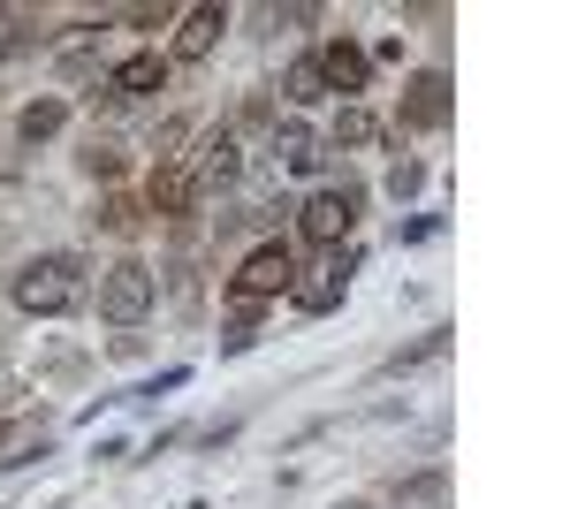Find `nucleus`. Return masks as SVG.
<instances>
[{"label": "nucleus", "mask_w": 570, "mask_h": 509, "mask_svg": "<svg viewBox=\"0 0 570 509\" xmlns=\"http://www.w3.org/2000/svg\"><path fill=\"white\" fill-rule=\"evenodd\" d=\"M16 304H23V312H39V320H53V312H77V304H85V266H77L69 252L31 258V266L16 274Z\"/></svg>", "instance_id": "obj_1"}, {"label": "nucleus", "mask_w": 570, "mask_h": 509, "mask_svg": "<svg viewBox=\"0 0 570 509\" xmlns=\"http://www.w3.org/2000/svg\"><path fill=\"white\" fill-rule=\"evenodd\" d=\"M153 297H160V274H153L145 258H115V266L99 274V312H107L115 327H137V320L153 312Z\"/></svg>", "instance_id": "obj_2"}, {"label": "nucleus", "mask_w": 570, "mask_h": 509, "mask_svg": "<svg viewBox=\"0 0 570 509\" xmlns=\"http://www.w3.org/2000/svg\"><path fill=\"white\" fill-rule=\"evenodd\" d=\"M289 282H297V258H289V244H259V252H244V266L228 274V290H236L244 304L289 297Z\"/></svg>", "instance_id": "obj_3"}, {"label": "nucleus", "mask_w": 570, "mask_h": 509, "mask_svg": "<svg viewBox=\"0 0 570 509\" xmlns=\"http://www.w3.org/2000/svg\"><path fill=\"white\" fill-rule=\"evenodd\" d=\"M351 274H357L351 252L320 258V266H305V274L289 282V304H297V312H335V304H343V290H351Z\"/></svg>", "instance_id": "obj_4"}, {"label": "nucleus", "mask_w": 570, "mask_h": 509, "mask_svg": "<svg viewBox=\"0 0 570 509\" xmlns=\"http://www.w3.org/2000/svg\"><path fill=\"white\" fill-rule=\"evenodd\" d=\"M351 228H357V190H335V183H327V190L305 198V236L312 244H343Z\"/></svg>", "instance_id": "obj_5"}, {"label": "nucleus", "mask_w": 570, "mask_h": 509, "mask_svg": "<svg viewBox=\"0 0 570 509\" xmlns=\"http://www.w3.org/2000/svg\"><path fill=\"white\" fill-rule=\"evenodd\" d=\"M449 123V77L441 69H419L403 85V129H441Z\"/></svg>", "instance_id": "obj_6"}, {"label": "nucleus", "mask_w": 570, "mask_h": 509, "mask_svg": "<svg viewBox=\"0 0 570 509\" xmlns=\"http://www.w3.org/2000/svg\"><path fill=\"white\" fill-rule=\"evenodd\" d=\"M312 61H320V85H335V91H365V77H373V53L351 39H327Z\"/></svg>", "instance_id": "obj_7"}, {"label": "nucleus", "mask_w": 570, "mask_h": 509, "mask_svg": "<svg viewBox=\"0 0 570 509\" xmlns=\"http://www.w3.org/2000/svg\"><path fill=\"white\" fill-rule=\"evenodd\" d=\"M168 85V53H130V61H115V77H107V99H145V91Z\"/></svg>", "instance_id": "obj_8"}, {"label": "nucleus", "mask_w": 570, "mask_h": 509, "mask_svg": "<svg viewBox=\"0 0 570 509\" xmlns=\"http://www.w3.org/2000/svg\"><path fill=\"white\" fill-rule=\"evenodd\" d=\"M220 31H228V8H190L183 31H176V61H206Z\"/></svg>", "instance_id": "obj_9"}, {"label": "nucleus", "mask_w": 570, "mask_h": 509, "mask_svg": "<svg viewBox=\"0 0 570 509\" xmlns=\"http://www.w3.org/2000/svg\"><path fill=\"white\" fill-rule=\"evenodd\" d=\"M274 160H282L289 175H312V168H320V137H312L305 123H282V129H274Z\"/></svg>", "instance_id": "obj_10"}, {"label": "nucleus", "mask_w": 570, "mask_h": 509, "mask_svg": "<svg viewBox=\"0 0 570 509\" xmlns=\"http://www.w3.org/2000/svg\"><path fill=\"white\" fill-rule=\"evenodd\" d=\"M244 175V153H236V137L228 129H214L206 137V153H198V183H236Z\"/></svg>", "instance_id": "obj_11"}, {"label": "nucleus", "mask_w": 570, "mask_h": 509, "mask_svg": "<svg viewBox=\"0 0 570 509\" xmlns=\"http://www.w3.org/2000/svg\"><path fill=\"white\" fill-rule=\"evenodd\" d=\"M61 123H69V107H61V99H31V107L16 115V137H23V145H46Z\"/></svg>", "instance_id": "obj_12"}, {"label": "nucleus", "mask_w": 570, "mask_h": 509, "mask_svg": "<svg viewBox=\"0 0 570 509\" xmlns=\"http://www.w3.org/2000/svg\"><path fill=\"white\" fill-rule=\"evenodd\" d=\"M190 190H198V183H190L183 168H160V175H153V213H183V206H190Z\"/></svg>", "instance_id": "obj_13"}, {"label": "nucleus", "mask_w": 570, "mask_h": 509, "mask_svg": "<svg viewBox=\"0 0 570 509\" xmlns=\"http://www.w3.org/2000/svg\"><path fill=\"white\" fill-rule=\"evenodd\" d=\"M335 145H381V123H373L365 107H343V123H335Z\"/></svg>", "instance_id": "obj_14"}, {"label": "nucleus", "mask_w": 570, "mask_h": 509, "mask_svg": "<svg viewBox=\"0 0 570 509\" xmlns=\"http://www.w3.org/2000/svg\"><path fill=\"white\" fill-rule=\"evenodd\" d=\"M441 350H449V327H434V335H426V342H411V350H395V358H389V373H411V365H426V358H441Z\"/></svg>", "instance_id": "obj_15"}, {"label": "nucleus", "mask_w": 570, "mask_h": 509, "mask_svg": "<svg viewBox=\"0 0 570 509\" xmlns=\"http://www.w3.org/2000/svg\"><path fill=\"white\" fill-rule=\"evenodd\" d=\"M320 91H327V85H320V61H312V53H305V61H289V99L305 107V99H320Z\"/></svg>", "instance_id": "obj_16"}, {"label": "nucleus", "mask_w": 570, "mask_h": 509, "mask_svg": "<svg viewBox=\"0 0 570 509\" xmlns=\"http://www.w3.org/2000/svg\"><path fill=\"white\" fill-rule=\"evenodd\" d=\"M23 46H39L31 16H0V61H8V53H23Z\"/></svg>", "instance_id": "obj_17"}, {"label": "nucleus", "mask_w": 570, "mask_h": 509, "mask_svg": "<svg viewBox=\"0 0 570 509\" xmlns=\"http://www.w3.org/2000/svg\"><path fill=\"white\" fill-rule=\"evenodd\" d=\"M419 183H426V168H419V160H395V175H389V190H395V198H411Z\"/></svg>", "instance_id": "obj_18"}, {"label": "nucleus", "mask_w": 570, "mask_h": 509, "mask_svg": "<svg viewBox=\"0 0 570 509\" xmlns=\"http://www.w3.org/2000/svg\"><path fill=\"white\" fill-rule=\"evenodd\" d=\"M85 168H91V175H122V153H115V145H91Z\"/></svg>", "instance_id": "obj_19"}, {"label": "nucleus", "mask_w": 570, "mask_h": 509, "mask_svg": "<svg viewBox=\"0 0 570 509\" xmlns=\"http://www.w3.org/2000/svg\"><path fill=\"white\" fill-rule=\"evenodd\" d=\"M0 449H8V433H0ZM31 457H46V433H23V441H16V457H8V464H31Z\"/></svg>", "instance_id": "obj_20"}, {"label": "nucleus", "mask_w": 570, "mask_h": 509, "mask_svg": "<svg viewBox=\"0 0 570 509\" xmlns=\"http://www.w3.org/2000/svg\"><path fill=\"white\" fill-rule=\"evenodd\" d=\"M16 403H23V381H16V373H0V419H8Z\"/></svg>", "instance_id": "obj_21"}, {"label": "nucleus", "mask_w": 570, "mask_h": 509, "mask_svg": "<svg viewBox=\"0 0 570 509\" xmlns=\"http://www.w3.org/2000/svg\"><path fill=\"white\" fill-rule=\"evenodd\" d=\"M335 509H373V502H335Z\"/></svg>", "instance_id": "obj_22"}]
</instances>
